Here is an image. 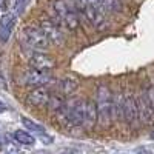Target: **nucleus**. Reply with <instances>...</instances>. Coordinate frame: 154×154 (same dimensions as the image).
Wrapping results in <instances>:
<instances>
[{"label": "nucleus", "instance_id": "f3484780", "mask_svg": "<svg viewBox=\"0 0 154 154\" xmlns=\"http://www.w3.org/2000/svg\"><path fill=\"white\" fill-rule=\"evenodd\" d=\"M145 96H146V99H148V102H149V105L152 106V109H154V85H148L146 88H145Z\"/></svg>", "mask_w": 154, "mask_h": 154}, {"label": "nucleus", "instance_id": "f8f14e48", "mask_svg": "<svg viewBox=\"0 0 154 154\" xmlns=\"http://www.w3.org/2000/svg\"><path fill=\"white\" fill-rule=\"evenodd\" d=\"M77 86H79V82L72 77H65V79H62L60 83H59V88L63 94H71L72 91H75Z\"/></svg>", "mask_w": 154, "mask_h": 154}, {"label": "nucleus", "instance_id": "412c9836", "mask_svg": "<svg viewBox=\"0 0 154 154\" xmlns=\"http://www.w3.org/2000/svg\"><path fill=\"white\" fill-rule=\"evenodd\" d=\"M3 111H6V106H5V103L2 100H0V112H3Z\"/></svg>", "mask_w": 154, "mask_h": 154}, {"label": "nucleus", "instance_id": "4468645a", "mask_svg": "<svg viewBox=\"0 0 154 154\" xmlns=\"http://www.w3.org/2000/svg\"><path fill=\"white\" fill-rule=\"evenodd\" d=\"M22 123L26 126L29 131H34V133H38V134H45V128L42 125H38V123H35V122H32L26 117H22Z\"/></svg>", "mask_w": 154, "mask_h": 154}, {"label": "nucleus", "instance_id": "5701e85b", "mask_svg": "<svg viewBox=\"0 0 154 154\" xmlns=\"http://www.w3.org/2000/svg\"><path fill=\"white\" fill-rule=\"evenodd\" d=\"M149 137H151V139H154V133H151V136H149Z\"/></svg>", "mask_w": 154, "mask_h": 154}, {"label": "nucleus", "instance_id": "f257e3e1", "mask_svg": "<svg viewBox=\"0 0 154 154\" xmlns=\"http://www.w3.org/2000/svg\"><path fill=\"white\" fill-rule=\"evenodd\" d=\"M97 112H99V122L103 126H109L112 119V108H114V99L109 91V88L105 85H100L97 88Z\"/></svg>", "mask_w": 154, "mask_h": 154}, {"label": "nucleus", "instance_id": "6ab92c4d", "mask_svg": "<svg viewBox=\"0 0 154 154\" xmlns=\"http://www.w3.org/2000/svg\"><path fill=\"white\" fill-rule=\"evenodd\" d=\"M29 2V0H20V2L17 3V8H16V11L19 12V14H20V12L25 9V6H26V3Z\"/></svg>", "mask_w": 154, "mask_h": 154}, {"label": "nucleus", "instance_id": "7ed1b4c3", "mask_svg": "<svg viewBox=\"0 0 154 154\" xmlns=\"http://www.w3.org/2000/svg\"><path fill=\"white\" fill-rule=\"evenodd\" d=\"M53 9L56 12V17L63 23L66 25L69 29H75L77 25H79V20H77V14H75V9L71 8L65 0H56Z\"/></svg>", "mask_w": 154, "mask_h": 154}, {"label": "nucleus", "instance_id": "aec40b11", "mask_svg": "<svg viewBox=\"0 0 154 154\" xmlns=\"http://www.w3.org/2000/svg\"><path fill=\"white\" fill-rule=\"evenodd\" d=\"M2 6H3L2 9H3V11H6V9H8V6H9V2H8V0H3V3H2Z\"/></svg>", "mask_w": 154, "mask_h": 154}, {"label": "nucleus", "instance_id": "a211bd4d", "mask_svg": "<svg viewBox=\"0 0 154 154\" xmlns=\"http://www.w3.org/2000/svg\"><path fill=\"white\" fill-rule=\"evenodd\" d=\"M11 31L12 29H6V28H0V38H2L3 42H6L9 35H11Z\"/></svg>", "mask_w": 154, "mask_h": 154}, {"label": "nucleus", "instance_id": "9b49d317", "mask_svg": "<svg viewBox=\"0 0 154 154\" xmlns=\"http://www.w3.org/2000/svg\"><path fill=\"white\" fill-rule=\"evenodd\" d=\"M12 137H14V140H16L17 143H20V145L32 146V145L35 143V137H34L32 134H29L28 131H23V130H17V131H14Z\"/></svg>", "mask_w": 154, "mask_h": 154}, {"label": "nucleus", "instance_id": "dca6fc26", "mask_svg": "<svg viewBox=\"0 0 154 154\" xmlns=\"http://www.w3.org/2000/svg\"><path fill=\"white\" fill-rule=\"evenodd\" d=\"M48 105H49V108L51 109H56V111H59V109H62L63 108V105H65V102H63L59 96H51V99H49V102H48Z\"/></svg>", "mask_w": 154, "mask_h": 154}, {"label": "nucleus", "instance_id": "1a4fd4ad", "mask_svg": "<svg viewBox=\"0 0 154 154\" xmlns=\"http://www.w3.org/2000/svg\"><path fill=\"white\" fill-rule=\"evenodd\" d=\"M49 99H51V94H49V91L46 88H35L34 91H31L26 96V103L40 108V106L48 105Z\"/></svg>", "mask_w": 154, "mask_h": 154}, {"label": "nucleus", "instance_id": "0eeeda50", "mask_svg": "<svg viewBox=\"0 0 154 154\" xmlns=\"http://www.w3.org/2000/svg\"><path fill=\"white\" fill-rule=\"evenodd\" d=\"M137 108H139L140 122H143L145 125H152L154 123V109L149 105L145 93L139 94V97H137Z\"/></svg>", "mask_w": 154, "mask_h": 154}, {"label": "nucleus", "instance_id": "ddd939ff", "mask_svg": "<svg viewBox=\"0 0 154 154\" xmlns=\"http://www.w3.org/2000/svg\"><path fill=\"white\" fill-rule=\"evenodd\" d=\"M102 6H103L105 11H112V12H117L122 11V2L120 0H100Z\"/></svg>", "mask_w": 154, "mask_h": 154}, {"label": "nucleus", "instance_id": "6e6552de", "mask_svg": "<svg viewBox=\"0 0 154 154\" xmlns=\"http://www.w3.org/2000/svg\"><path fill=\"white\" fill-rule=\"evenodd\" d=\"M40 28L46 32V35H48V38H49L51 43L62 45L63 42H65V35H63L62 29L57 26L54 22H51V20H43V22L40 23Z\"/></svg>", "mask_w": 154, "mask_h": 154}, {"label": "nucleus", "instance_id": "f03ea898", "mask_svg": "<svg viewBox=\"0 0 154 154\" xmlns=\"http://www.w3.org/2000/svg\"><path fill=\"white\" fill-rule=\"evenodd\" d=\"M20 43L22 48H32V49H45L51 43L46 32L37 26H26L20 32Z\"/></svg>", "mask_w": 154, "mask_h": 154}, {"label": "nucleus", "instance_id": "39448f33", "mask_svg": "<svg viewBox=\"0 0 154 154\" xmlns=\"http://www.w3.org/2000/svg\"><path fill=\"white\" fill-rule=\"evenodd\" d=\"M26 59L29 60L31 66L40 68V69H51L56 66V62L51 59V56L43 54L42 49H32V48H22Z\"/></svg>", "mask_w": 154, "mask_h": 154}, {"label": "nucleus", "instance_id": "20e7f679", "mask_svg": "<svg viewBox=\"0 0 154 154\" xmlns=\"http://www.w3.org/2000/svg\"><path fill=\"white\" fill-rule=\"evenodd\" d=\"M51 79H53V75H51L49 69H40V68H29L23 72L22 75V82L23 85L26 86H42L45 83H48Z\"/></svg>", "mask_w": 154, "mask_h": 154}, {"label": "nucleus", "instance_id": "4be33fe9", "mask_svg": "<svg viewBox=\"0 0 154 154\" xmlns=\"http://www.w3.org/2000/svg\"><path fill=\"white\" fill-rule=\"evenodd\" d=\"M2 145H3V139H2V136H0V149H2Z\"/></svg>", "mask_w": 154, "mask_h": 154}, {"label": "nucleus", "instance_id": "9d476101", "mask_svg": "<svg viewBox=\"0 0 154 154\" xmlns=\"http://www.w3.org/2000/svg\"><path fill=\"white\" fill-rule=\"evenodd\" d=\"M99 122V112H97V103L93 100H86L85 105V116H83V126L86 130L94 128V125Z\"/></svg>", "mask_w": 154, "mask_h": 154}, {"label": "nucleus", "instance_id": "423d86ee", "mask_svg": "<svg viewBox=\"0 0 154 154\" xmlns=\"http://www.w3.org/2000/svg\"><path fill=\"white\" fill-rule=\"evenodd\" d=\"M123 119L131 126H136L137 122L140 120V117H139V108H137V100L133 96H125L123 97Z\"/></svg>", "mask_w": 154, "mask_h": 154}, {"label": "nucleus", "instance_id": "2eb2a0df", "mask_svg": "<svg viewBox=\"0 0 154 154\" xmlns=\"http://www.w3.org/2000/svg\"><path fill=\"white\" fill-rule=\"evenodd\" d=\"M16 23V16L14 14H5L0 19V28H6V29H12Z\"/></svg>", "mask_w": 154, "mask_h": 154}]
</instances>
